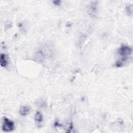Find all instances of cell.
<instances>
[{
    "label": "cell",
    "instance_id": "cell-3",
    "mask_svg": "<svg viewBox=\"0 0 133 133\" xmlns=\"http://www.w3.org/2000/svg\"><path fill=\"white\" fill-rule=\"evenodd\" d=\"M98 12V2L93 1L91 2L89 9V12L91 17H96Z\"/></svg>",
    "mask_w": 133,
    "mask_h": 133
},
{
    "label": "cell",
    "instance_id": "cell-1",
    "mask_svg": "<svg viewBox=\"0 0 133 133\" xmlns=\"http://www.w3.org/2000/svg\"><path fill=\"white\" fill-rule=\"evenodd\" d=\"M132 52L131 49L127 46H122L118 50V54L122 56L121 60L119 62H117V65L121 66L122 64L125 62L126 60L128 59V57L131 55Z\"/></svg>",
    "mask_w": 133,
    "mask_h": 133
},
{
    "label": "cell",
    "instance_id": "cell-2",
    "mask_svg": "<svg viewBox=\"0 0 133 133\" xmlns=\"http://www.w3.org/2000/svg\"><path fill=\"white\" fill-rule=\"evenodd\" d=\"M14 128V123L12 121L4 117L3 118V122L2 125V129L6 132L11 131Z\"/></svg>",
    "mask_w": 133,
    "mask_h": 133
},
{
    "label": "cell",
    "instance_id": "cell-7",
    "mask_svg": "<svg viewBox=\"0 0 133 133\" xmlns=\"http://www.w3.org/2000/svg\"><path fill=\"white\" fill-rule=\"evenodd\" d=\"M126 12L128 14V15L129 16H131L132 15V6L130 5V6H128L127 7H126Z\"/></svg>",
    "mask_w": 133,
    "mask_h": 133
},
{
    "label": "cell",
    "instance_id": "cell-6",
    "mask_svg": "<svg viewBox=\"0 0 133 133\" xmlns=\"http://www.w3.org/2000/svg\"><path fill=\"white\" fill-rule=\"evenodd\" d=\"M34 119L35 122L39 123L43 121V115L40 112H37L34 116Z\"/></svg>",
    "mask_w": 133,
    "mask_h": 133
},
{
    "label": "cell",
    "instance_id": "cell-5",
    "mask_svg": "<svg viewBox=\"0 0 133 133\" xmlns=\"http://www.w3.org/2000/svg\"><path fill=\"white\" fill-rule=\"evenodd\" d=\"M0 64L3 67L6 66L8 64V60L5 54H2L0 56Z\"/></svg>",
    "mask_w": 133,
    "mask_h": 133
},
{
    "label": "cell",
    "instance_id": "cell-4",
    "mask_svg": "<svg viewBox=\"0 0 133 133\" xmlns=\"http://www.w3.org/2000/svg\"><path fill=\"white\" fill-rule=\"evenodd\" d=\"M30 111V109L29 107L27 106H22L20 108L19 110L20 114L22 116H25L27 115Z\"/></svg>",
    "mask_w": 133,
    "mask_h": 133
}]
</instances>
